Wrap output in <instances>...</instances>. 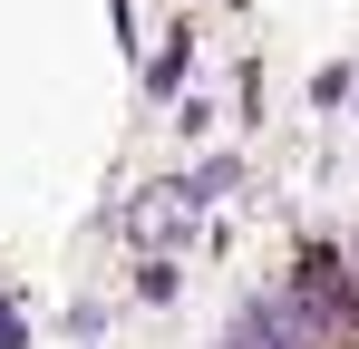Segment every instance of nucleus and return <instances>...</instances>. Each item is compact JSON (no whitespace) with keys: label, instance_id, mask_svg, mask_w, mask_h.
Returning a JSON list of instances; mask_svg holds the SVG:
<instances>
[{"label":"nucleus","instance_id":"1","mask_svg":"<svg viewBox=\"0 0 359 349\" xmlns=\"http://www.w3.org/2000/svg\"><path fill=\"white\" fill-rule=\"evenodd\" d=\"M194 214H204V204H194L184 184H136V194L117 204V233L136 242V252H175L184 233H194Z\"/></svg>","mask_w":359,"mask_h":349},{"label":"nucleus","instance_id":"2","mask_svg":"<svg viewBox=\"0 0 359 349\" xmlns=\"http://www.w3.org/2000/svg\"><path fill=\"white\" fill-rule=\"evenodd\" d=\"M184 68H194V29H165V49L146 58V97H175Z\"/></svg>","mask_w":359,"mask_h":349},{"label":"nucleus","instance_id":"3","mask_svg":"<svg viewBox=\"0 0 359 349\" xmlns=\"http://www.w3.org/2000/svg\"><path fill=\"white\" fill-rule=\"evenodd\" d=\"M233 156H214V165H194V174H184V194H194V204H214V194H233Z\"/></svg>","mask_w":359,"mask_h":349},{"label":"nucleus","instance_id":"4","mask_svg":"<svg viewBox=\"0 0 359 349\" xmlns=\"http://www.w3.org/2000/svg\"><path fill=\"white\" fill-rule=\"evenodd\" d=\"M311 97H320V107H350V97H359V68H320Z\"/></svg>","mask_w":359,"mask_h":349},{"label":"nucleus","instance_id":"5","mask_svg":"<svg viewBox=\"0 0 359 349\" xmlns=\"http://www.w3.org/2000/svg\"><path fill=\"white\" fill-rule=\"evenodd\" d=\"M136 291H146V301H175V262L146 252V262H136Z\"/></svg>","mask_w":359,"mask_h":349},{"label":"nucleus","instance_id":"6","mask_svg":"<svg viewBox=\"0 0 359 349\" xmlns=\"http://www.w3.org/2000/svg\"><path fill=\"white\" fill-rule=\"evenodd\" d=\"M0 349H29V330L10 320V301H0Z\"/></svg>","mask_w":359,"mask_h":349},{"label":"nucleus","instance_id":"7","mask_svg":"<svg viewBox=\"0 0 359 349\" xmlns=\"http://www.w3.org/2000/svg\"><path fill=\"white\" fill-rule=\"evenodd\" d=\"M340 262H350V282H359V233H350V242H340Z\"/></svg>","mask_w":359,"mask_h":349}]
</instances>
